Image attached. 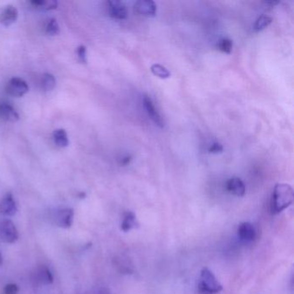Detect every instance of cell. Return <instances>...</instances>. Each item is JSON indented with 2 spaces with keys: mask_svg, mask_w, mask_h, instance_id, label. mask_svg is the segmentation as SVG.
I'll use <instances>...</instances> for the list:
<instances>
[{
  "mask_svg": "<svg viewBox=\"0 0 294 294\" xmlns=\"http://www.w3.org/2000/svg\"><path fill=\"white\" fill-rule=\"evenodd\" d=\"M294 190L291 185L285 183L274 186L271 198L270 209L272 214H279L289 207L294 202Z\"/></svg>",
  "mask_w": 294,
  "mask_h": 294,
  "instance_id": "obj_1",
  "label": "cell"
},
{
  "mask_svg": "<svg viewBox=\"0 0 294 294\" xmlns=\"http://www.w3.org/2000/svg\"><path fill=\"white\" fill-rule=\"evenodd\" d=\"M222 290V285L219 283L212 271L207 267H204L198 282V291L203 294H216Z\"/></svg>",
  "mask_w": 294,
  "mask_h": 294,
  "instance_id": "obj_2",
  "label": "cell"
},
{
  "mask_svg": "<svg viewBox=\"0 0 294 294\" xmlns=\"http://www.w3.org/2000/svg\"><path fill=\"white\" fill-rule=\"evenodd\" d=\"M17 238L18 232L13 222L8 219L0 222V239L4 243H13Z\"/></svg>",
  "mask_w": 294,
  "mask_h": 294,
  "instance_id": "obj_3",
  "label": "cell"
},
{
  "mask_svg": "<svg viewBox=\"0 0 294 294\" xmlns=\"http://www.w3.org/2000/svg\"><path fill=\"white\" fill-rule=\"evenodd\" d=\"M7 93L13 97H22L29 91V86L25 80L21 78H12L7 85Z\"/></svg>",
  "mask_w": 294,
  "mask_h": 294,
  "instance_id": "obj_4",
  "label": "cell"
},
{
  "mask_svg": "<svg viewBox=\"0 0 294 294\" xmlns=\"http://www.w3.org/2000/svg\"><path fill=\"white\" fill-rule=\"evenodd\" d=\"M134 10L141 16L154 17L156 14L157 8L155 3L152 0H140L135 3Z\"/></svg>",
  "mask_w": 294,
  "mask_h": 294,
  "instance_id": "obj_5",
  "label": "cell"
},
{
  "mask_svg": "<svg viewBox=\"0 0 294 294\" xmlns=\"http://www.w3.org/2000/svg\"><path fill=\"white\" fill-rule=\"evenodd\" d=\"M107 4H108V10L110 17L118 20L126 19L128 17V10L123 2L112 0V1H109Z\"/></svg>",
  "mask_w": 294,
  "mask_h": 294,
  "instance_id": "obj_6",
  "label": "cell"
},
{
  "mask_svg": "<svg viewBox=\"0 0 294 294\" xmlns=\"http://www.w3.org/2000/svg\"><path fill=\"white\" fill-rule=\"evenodd\" d=\"M144 106L146 111H147V115L150 117L151 119L153 120V122L160 128H163L164 127V121L155 109L152 99L147 95H145L144 97Z\"/></svg>",
  "mask_w": 294,
  "mask_h": 294,
  "instance_id": "obj_7",
  "label": "cell"
},
{
  "mask_svg": "<svg viewBox=\"0 0 294 294\" xmlns=\"http://www.w3.org/2000/svg\"><path fill=\"white\" fill-rule=\"evenodd\" d=\"M55 222L61 228H69L74 221V211L72 209L60 210L55 215Z\"/></svg>",
  "mask_w": 294,
  "mask_h": 294,
  "instance_id": "obj_8",
  "label": "cell"
},
{
  "mask_svg": "<svg viewBox=\"0 0 294 294\" xmlns=\"http://www.w3.org/2000/svg\"><path fill=\"white\" fill-rule=\"evenodd\" d=\"M17 205L11 193H7L0 203V212L4 216H13L17 212Z\"/></svg>",
  "mask_w": 294,
  "mask_h": 294,
  "instance_id": "obj_9",
  "label": "cell"
},
{
  "mask_svg": "<svg viewBox=\"0 0 294 294\" xmlns=\"http://www.w3.org/2000/svg\"><path fill=\"white\" fill-rule=\"evenodd\" d=\"M226 189L231 194L237 196V197H243L246 192V186L244 185L243 181L241 179L236 178V177L229 179L227 181Z\"/></svg>",
  "mask_w": 294,
  "mask_h": 294,
  "instance_id": "obj_10",
  "label": "cell"
},
{
  "mask_svg": "<svg viewBox=\"0 0 294 294\" xmlns=\"http://www.w3.org/2000/svg\"><path fill=\"white\" fill-rule=\"evenodd\" d=\"M237 231L240 239L244 242H252L257 236L256 229L254 228L253 224L250 222H244L241 223Z\"/></svg>",
  "mask_w": 294,
  "mask_h": 294,
  "instance_id": "obj_11",
  "label": "cell"
},
{
  "mask_svg": "<svg viewBox=\"0 0 294 294\" xmlns=\"http://www.w3.org/2000/svg\"><path fill=\"white\" fill-rule=\"evenodd\" d=\"M17 17H18V11H17V8L14 7L13 5H8L5 7V9L1 14L0 22L3 25L8 27L17 21Z\"/></svg>",
  "mask_w": 294,
  "mask_h": 294,
  "instance_id": "obj_12",
  "label": "cell"
},
{
  "mask_svg": "<svg viewBox=\"0 0 294 294\" xmlns=\"http://www.w3.org/2000/svg\"><path fill=\"white\" fill-rule=\"evenodd\" d=\"M0 117L7 122L15 123L19 119V115L12 106L8 104L0 105Z\"/></svg>",
  "mask_w": 294,
  "mask_h": 294,
  "instance_id": "obj_13",
  "label": "cell"
},
{
  "mask_svg": "<svg viewBox=\"0 0 294 294\" xmlns=\"http://www.w3.org/2000/svg\"><path fill=\"white\" fill-rule=\"evenodd\" d=\"M139 227V222H137V217L132 212H127L123 215V221L121 223V229L127 232L131 229H137Z\"/></svg>",
  "mask_w": 294,
  "mask_h": 294,
  "instance_id": "obj_14",
  "label": "cell"
},
{
  "mask_svg": "<svg viewBox=\"0 0 294 294\" xmlns=\"http://www.w3.org/2000/svg\"><path fill=\"white\" fill-rule=\"evenodd\" d=\"M31 4L38 10H51L57 8L58 3L55 0H33Z\"/></svg>",
  "mask_w": 294,
  "mask_h": 294,
  "instance_id": "obj_15",
  "label": "cell"
},
{
  "mask_svg": "<svg viewBox=\"0 0 294 294\" xmlns=\"http://www.w3.org/2000/svg\"><path fill=\"white\" fill-rule=\"evenodd\" d=\"M37 279L38 282L42 285H50L54 281V278L52 275L51 272L48 267H41L37 270Z\"/></svg>",
  "mask_w": 294,
  "mask_h": 294,
  "instance_id": "obj_16",
  "label": "cell"
},
{
  "mask_svg": "<svg viewBox=\"0 0 294 294\" xmlns=\"http://www.w3.org/2000/svg\"><path fill=\"white\" fill-rule=\"evenodd\" d=\"M53 137H54L55 144H57V146L59 147H65L69 146V137H68L65 130H62V129L55 130L53 134Z\"/></svg>",
  "mask_w": 294,
  "mask_h": 294,
  "instance_id": "obj_17",
  "label": "cell"
},
{
  "mask_svg": "<svg viewBox=\"0 0 294 294\" xmlns=\"http://www.w3.org/2000/svg\"><path fill=\"white\" fill-rule=\"evenodd\" d=\"M150 70L153 74L157 76L160 79H168L171 76V74L168 69L160 64H154L151 66Z\"/></svg>",
  "mask_w": 294,
  "mask_h": 294,
  "instance_id": "obj_18",
  "label": "cell"
},
{
  "mask_svg": "<svg viewBox=\"0 0 294 294\" xmlns=\"http://www.w3.org/2000/svg\"><path fill=\"white\" fill-rule=\"evenodd\" d=\"M56 85V80H55V76L49 74V73H46L42 76V87L45 91L49 92L52 91L55 87Z\"/></svg>",
  "mask_w": 294,
  "mask_h": 294,
  "instance_id": "obj_19",
  "label": "cell"
},
{
  "mask_svg": "<svg viewBox=\"0 0 294 294\" xmlns=\"http://www.w3.org/2000/svg\"><path fill=\"white\" fill-rule=\"evenodd\" d=\"M272 17L267 15H263L260 16L258 19H257L256 24L254 25V31L259 32V31H262L264 29H266L267 26H269V24L272 23Z\"/></svg>",
  "mask_w": 294,
  "mask_h": 294,
  "instance_id": "obj_20",
  "label": "cell"
},
{
  "mask_svg": "<svg viewBox=\"0 0 294 294\" xmlns=\"http://www.w3.org/2000/svg\"><path fill=\"white\" fill-rule=\"evenodd\" d=\"M232 41L228 38H223L222 40H220L218 43V48L219 50L225 53V54H230L232 51Z\"/></svg>",
  "mask_w": 294,
  "mask_h": 294,
  "instance_id": "obj_21",
  "label": "cell"
},
{
  "mask_svg": "<svg viewBox=\"0 0 294 294\" xmlns=\"http://www.w3.org/2000/svg\"><path fill=\"white\" fill-rule=\"evenodd\" d=\"M46 31L50 36H56L60 33V26L56 19L52 18L48 21V24L46 26Z\"/></svg>",
  "mask_w": 294,
  "mask_h": 294,
  "instance_id": "obj_22",
  "label": "cell"
},
{
  "mask_svg": "<svg viewBox=\"0 0 294 294\" xmlns=\"http://www.w3.org/2000/svg\"><path fill=\"white\" fill-rule=\"evenodd\" d=\"M76 54H77V56H78V59H79V62H81V63H85V64H86V62H87L86 47L83 46V45L78 47L77 50H76Z\"/></svg>",
  "mask_w": 294,
  "mask_h": 294,
  "instance_id": "obj_23",
  "label": "cell"
},
{
  "mask_svg": "<svg viewBox=\"0 0 294 294\" xmlns=\"http://www.w3.org/2000/svg\"><path fill=\"white\" fill-rule=\"evenodd\" d=\"M4 294H18V288L17 285L8 284L4 288Z\"/></svg>",
  "mask_w": 294,
  "mask_h": 294,
  "instance_id": "obj_24",
  "label": "cell"
},
{
  "mask_svg": "<svg viewBox=\"0 0 294 294\" xmlns=\"http://www.w3.org/2000/svg\"><path fill=\"white\" fill-rule=\"evenodd\" d=\"M223 150V147L222 145L218 143L212 144L211 147H209V152L212 153V154H218V153H221Z\"/></svg>",
  "mask_w": 294,
  "mask_h": 294,
  "instance_id": "obj_25",
  "label": "cell"
},
{
  "mask_svg": "<svg viewBox=\"0 0 294 294\" xmlns=\"http://www.w3.org/2000/svg\"><path fill=\"white\" fill-rule=\"evenodd\" d=\"M130 156H126V157H124V158H123V159H122V162H121V163H122V164H123V165H127V164H129V163H130Z\"/></svg>",
  "mask_w": 294,
  "mask_h": 294,
  "instance_id": "obj_26",
  "label": "cell"
},
{
  "mask_svg": "<svg viewBox=\"0 0 294 294\" xmlns=\"http://www.w3.org/2000/svg\"><path fill=\"white\" fill-rule=\"evenodd\" d=\"M3 263V257H2V255L0 254V265H2Z\"/></svg>",
  "mask_w": 294,
  "mask_h": 294,
  "instance_id": "obj_27",
  "label": "cell"
},
{
  "mask_svg": "<svg viewBox=\"0 0 294 294\" xmlns=\"http://www.w3.org/2000/svg\"><path fill=\"white\" fill-rule=\"evenodd\" d=\"M106 294V293H105V294Z\"/></svg>",
  "mask_w": 294,
  "mask_h": 294,
  "instance_id": "obj_28",
  "label": "cell"
}]
</instances>
